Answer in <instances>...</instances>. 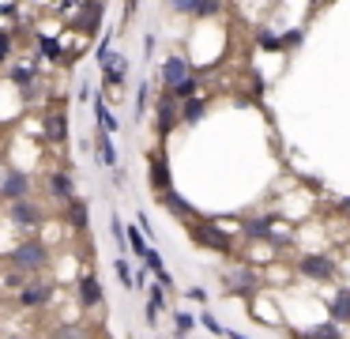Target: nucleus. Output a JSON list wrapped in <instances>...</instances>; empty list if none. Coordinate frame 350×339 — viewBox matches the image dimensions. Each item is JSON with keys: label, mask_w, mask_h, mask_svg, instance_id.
Listing matches in <instances>:
<instances>
[{"label": "nucleus", "mask_w": 350, "mask_h": 339, "mask_svg": "<svg viewBox=\"0 0 350 339\" xmlns=\"http://www.w3.org/2000/svg\"><path fill=\"white\" fill-rule=\"evenodd\" d=\"M79 301H83L87 309H98L102 301V283L94 279V271H87V275H79Z\"/></svg>", "instance_id": "obj_13"}, {"label": "nucleus", "mask_w": 350, "mask_h": 339, "mask_svg": "<svg viewBox=\"0 0 350 339\" xmlns=\"http://www.w3.org/2000/svg\"><path fill=\"white\" fill-rule=\"evenodd\" d=\"M94 64H98V72H102V90H106V95H121L124 79H129V57L109 49L106 57L94 60Z\"/></svg>", "instance_id": "obj_2"}, {"label": "nucleus", "mask_w": 350, "mask_h": 339, "mask_svg": "<svg viewBox=\"0 0 350 339\" xmlns=\"http://www.w3.org/2000/svg\"><path fill=\"white\" fill-rule=\"evenodd\" d=\"M256 45H260V49H282V42H279V38H275L267 27L256 30Z\"/></svg>", "instance_id": "obj_30"}, {"label": "nucleus", "mask_w": 350, "mask_h": 339, "mask_svg": "<svg viewBox=\"0 0 350 339\" xmlns=\"http://www.w3.org/2000/svg\"><path fill=\"white\" fill-rule=\"evenodd\" d=\"M113 49V30H106V34H102V42H98V49H94V60H102L106 57V53Z\"/></svg>", "instance_id": "obj_33"}, {"label": "nucleus", "mask_w": 350, "mask_h": 339, "mask_svg": "<svg viewBox=\"0 0 350 339\" xmlns=\"http://www.w3.org/2000/svg\"><path fill=\"white\" fill-rule=\"evenodd\" d=\"M260 286V275L252 268H230V271H222V290H230V294H252Z\"/></svg>", "instance_id": "obj_7"}, {"label": "nucleus", "mask_w": 350, "mask_h": 339, "mask_svg": "<svg viewBox=\"0 0 350 339\" xmlns=\"http://www.w3.org/2000/svg\"><path fill=\"white\" fill-rule=\"evenodd\" d=\"M139 8V0H124V19H132V12Z\"/></svg>", "instance_id": "obj_39"}, {"label": "nucleus", "mask_w": 350, "mask_h": 339, "mask_svg": "<svg viewBox=\"0 0 350 339\" xmlns=\"http://www.w3.org/2000/svg\"><path fill=\"white\" fill-rule=\"evenodd\" d=\"M147 177H151L154 192H166V188H174V177H170V162L162 151H154V155H147Z\"/></svg>", "instance_id": "obj_9"}, {"label": "nucleus", "mask_w": 350, "mask_h": 339, "mask_svg": "<svg viewBox=\"0 0 350 339\" xmlns=\"http://www.w3.org/2000/svg\"><path fill=\"white\" fill-rule=\"evenodd\" d=\"M124 241H129V249L139 256V260H144L147 249H151V245H147V234L139 230V226H124Z\"/></svg>", "instance_id": "obj_23"}, {"label": "nucleus", "mask_w": 350, "mask_h": 339, "mask_svg": "<svg viewBox=\"0 0 350 339\" xmlns=\"http://www.w3.org/2000/svg\"><path fill=\"white\" fill-rule=\"evenodd\" d=\"M154 125H159V136H170L177 125H181V102L174 95L162 90L159 102H154Z\"/></svg>", "instance_id": "obj_6"}, {"label": "nucleus", "mask_w": 350, "mask_h": 339, "mask_svg": "<svg viewBox=\"0 0 350 339\" xmlns=\"http://www.w3.org/2000/svg\"><path fill=\"white\" fill-rule=\"evenodd\" d=\"M87 4H91V0H49L46 8H49V12H53L61 23H72V19H76V15L83 12Z\"/></svg>", "instance_id": "obj_18"}, {"label": "nucleus", "mask_w": 350, "mask_h": 339, "mask_svg": "<svg viewBox=\"0 0 350 339\" xmlns=\"http://www.w3.org/2000/svg\"><path fill=\"white\" fill-rule=\"evenodd\" d=\"M192 72H196V64H192V60L185 57V53H170V57L159 64V83H162V90L170 95V90L181 87V83L189 79Z\"/></svg>", "instance_id": "obj_4"}, {"label": "nucleus", "mask_w": 350, "mask_h": 339, "mask_svg": "<svg viewBox=\"0 0 350 339\" xmlns=\"http://www.w3.org/2000/svg\"><path fill=\"white\" fill-rule=\"evenodd\" d=\"M204 113H207V98L204 95L185 98V102H181V125H200V121H204Z\"/></svg>", "instance_id": "obj_17"}, {"label": "nucleus", "mask_w": 350, "mask_h": 339, "mask_svg": "<svg viewBox=\"0 0 350 339\" xmlns=\"http://www.w3.org/2000/svg\"><path fill=\"white\" fill-rule=\"evenodd\" d=\"M31 196V177H27L23 170H8V177H4V185H0V200H27Z\"/></svg>", "instance_id": "obj_10"}, {"label": "nucleus", "mask_w": 350, "mask_h": 339, "mask_svg": "<svg viewBox=\"0 0 350 339\" xmlns=\"http://www.w3.org/2000/svg\"><path fill=\"white\" fill-rule=\"evenodd\" d=\"M46 132H49V140H53V143H64V140H68V113H49V117H46Z\"/></svg>", "instance_id": "obj_21"}, {"label": "nucleus", "mask_w": 350, "mask_h": 339, "mask_svg": "<svg viewBox=\"0 0 350 339\" xmlns=\"http://www.w3.org/2000/svg\"><path fill=\"white\" fill-rule=\"evenodd\" d=\"M166 309V286L162 283H154L151 290H147V324H154L159 321V313Z\"/></svg>", "instance_id": "obj_22"}, {"label": "nucleus", "mask_w": 350, "mask_h": 339, "mask_svg": "<svg viewBox=\"0 0 350 339\" xmlns=\"http://www.w3.org/2000/svg\"><path fill=\"white\" fill-rule=\"evenodd\" d=\"M200 324H204V328H207V331H211V336H226V328H222V324H219V321H215V316H211V313H204V316H200Z\"/></svg>", "instance_id": "obj_35"}, {"label": "nucleus", "mask_w": 350, "mask_h": 339, "mask_svg": "<svg viewBox=\"0 0 350 339\" xmlns=\"http://www.w3.org/2000/svg\"><path fill=\"white\" fill-rule=\"evenodd\" d=\"M113 271H117V279H121V286H129V290L136 286V275H132V264L124 260V256H117V260H113Z\"/></svg>", "instance_id": "obj_27"}, {"label": "nucleus", "mask_w": 350, "mask_h": 339, "mask_svg": "<svg viewBox=\"0 0 350 339\" xmlns=\"http://www.w3.org/2000/svg\"><path fill=\"white\" fill-rule=\"evenodd\" d=\"M347 331H342V324L335 321H324V324H312V328H297L294 339H342Z\"/></svg>", "instance_id": "obj_14"}, {"label": "nucleus", "mask_w": 350, "mask_h": 339, "mask_svg": "<svg viewBox=\"0 0 350 339\" xmlns=\"http://www.w3.org/2000/svg\"><path fill=\"white\" fill-rule=\"evenodd\" d=\"M200 87H204V83H200V72H192V75H189V79H185V83H181V87H174V90H170V95H174V98H177V102H185V98H192V95H200Z\"/></svg>", "instance_id": "obj_26"}, {"label": "nucleus", "mask_w": 350, "mask_h": 339, "mask_svg": "<svg viewBox=\"0 0 350 339\" xmlns=\"http://www.w3.org/2000/svg\"><path fill=\"white\" fill-rule=\"evenodd\" d=\"M159 200H162V208H170V215H177V218H192V203L185 200V196H177L174 188L159 192Z\"/></svg>", "instance_id": "obj_20"}, {"label": "nucleus", "mask_w": 350, "mask_h": 339, "mask_svg": "<svg viewBox=\"0 0 350 339\" xmlns=\"http://www.w3.org/2000/svg\"><path fill=\"white\" fill-rule=\"evenodd\" d=\"M297 271H301L309 283H332L339 268H335V260L327 253H309V256H301V260H297Z\"/></svg>", "instance_id": "obj_5"}, {"label": "nucleus", "mask_w": 350, "mask_h": 339, "mask_svg": "<svg viewBox=\"0 0 350 339\" xmlns=\"http://www.w3.org/2000/svg\"><path fill=\"white\" fill-rule=\"evenodd\" d=\"M94 155H98V162H102V166L117 170V147H113V136L102 132V128H94Z\"/></svg>", "instance_id": "obj_15"}, {"label": "nucleus", "mask_w": 350, "mask_h": 339, "mask_svg": "<svg viewBox=\"0 0 350 339\" xmlns=\"http://www.w3.org/2000/svg\"><path fill=\"white\" fill-rule=\"evenodd\" d=\"M327 321L350 324V290H339L332 301H327Z\"/></svg>", "instance_id": "obj_19"}, {"label": "nucleus", "mask_w": 350, "mask_h": 339, "mask_svg": "<svg viewBox=\"0 0 350 339\" xmlns=\"http://www.w3.org/2000/svg\"><path fill=\"white\" fill-rule=\"evenodd\" d=\"M64 215H68V223L76 226V230H87V203L79 200V196L64 203Z\"/></svg>", "instance_id": "obj_24"}, {"label": "nucleus", "mask_w": 350, "mask_h": 339, "mask_svg": "<svg viewBox=\"0 0 350 339\" xmlns=\"http://www.w3.org/2000/svg\"><path fill=\"white\" fill-rule=\"evenodd\" d=\"M174 324H177V336L185 339L192 328H196V316H192V313H177V316H174Z\"/></svg>", "instance_id": "obj_31"}, {"label": "nucleus", "mask_w": 350, "mask_h": 339, "mask_svg": "<svg viewBox=\"0 0 350 339\" xmlns=\"http://www.w3.org/2000/svg\"><path fill=\"white\" fill-rule=\"evenodd\" d=\"M200 4H204V0H170V12H177V15H189V19H196V15H200Z\"/></svg>", "instance_id": "obj_28"}, {"label": "nucleus", "mask_w": 350, "mask_h": 339, "mask_svg": "<svg viewBox=\"0 0 350 339\" xmlns=\"http://www.w3.org/2000/svg\"><path fill=\"white\" fill-rule=\"evenodd\" d=\"M154 45H159V38H154V34H147V38H144V53H147V57L154 53Z\"/></svg>", "instance_id": "obj_38"}, {"label": "nucleus", "mask_w": 350, "mask_h": 339, "mask_svg": "<svg viewBox=\"0 0 350 339\" xmlns=\"http://www.w3.org/2000/svg\"><path fill=\"white\" fill-rule=\"evenodd\" d=\"M279 42H282V49H297V45L305 42V34H301V30H290V34H282Z\"/></svg>", "instance_id": "obj_32"}, {"label": "nucleus", "mask_w": 350, "mask_h": 339, "mask_svg": "<svg viewBox=\"0 0 350 339\" xmlns=\"http://www.w3.org/2000/svg\"><path fill=\"white\" fill-rule=\"evenodd\" d=\"M49 192H53V196H57V200H61V203L76 200V185H72V173H64V170L49 173Z\"/></svg>", "instance_id": "obj_16"}, {"label": "nucleus", "mask_w": 350, "mask_h": 339, "mask_svg": "<svg viewBox=\"0 0 350 339\" xmlns=\"http://www.w3.org/2000/svg\"><path fill=\"white\" fill-rule=\"evenodd\" d=\"M189 234H192V241L204 245V249H215V253H222V256L234 253V238L222 230L219 218H215V223H189Z\"/></svg>", "instance_id": "obj_3"}, {"label": "nucleus", "mask_w": 350, "mask_h": 339, "mask_svg": "<svg viewBox=\"0 0 350 339\" xmlns=\"http://www.w3.org/2000/svg\"><path fill=\"white\" fill-rule=\"evenodd\" d=\"M12 268H16V271H23V275H34V271H46V268H49V249L42 245L38 238L19 241V245L12 249Z\"/></svg>", "instance_id": "obj_1"}, {"label": "nucleus", "mask_w": 350, "mask_h": 339, "mask_svg": "<svg viewBox=\"0 0 350 339\" xmlns=\"http://www.w3.org/2000/svg\"><path fill=\"white\" fill-rule=\"evenodd\" d=\"M94 117H98V125L94 128H102V132H109V136H117L121 132V121H117V113L109 110V102H106V95H94Z\"/></svg>", "instance_id": "obj_11"}, {"label": "nucleus", "mask_w": 350, "mask_h": 339, "mask_svg": "<svg viewBox=\"0 0 350 339\" xmlns=\"http://www.w3.org/2000/svg\"><path fill=\"white\" fill-rule=\"evenodd\" d=\"M53 339H91V331L72 328V324H61V328H53Z\"/></svg>", "instance_id": "obj_29"}, {"label": "nucleus", "mask_w": 350, "mask_h": 339, "mask_svg": "<svg viewBox=\"0 0 350 339\" xmlns=\"http://www.w3.org/2000/svg\"><path fill=\"white\" fill-rule=\"evenodd\" d=\"M8 218H12L16 226H23V230H38L46 215H42V208H38V203H31V200H12Z\"/></svg>", "instance_id": "obj_8"}, {"label": "nucleus", "mask_w": 350, "mask_h": 339, "mask_svg": "<svg viewBox=\"0 0 350 339\" xmlns=\"http://www.w3.org/2000/svg\"><path fill=\"white\" fill-rule=\"evenodd\" d=\"M147 95H151V83H139V90H136V113L144 117V110H147Z\"/></svg>", "instance_id": "obj_34"}, {"label": "nucleus", "mask_w": 350, "mask_h": 339, "mask_svg": "<svg viewBox=\"0 0 350 339\" xmlns=\"http://www.w3.org/2000/svg\"><path fill=\"white\" fill-rule=\"evenodd\" d=\"M76 98H79V102H94V87H91V83H79Z\"/></svg>", "instance_id": "obj_36"}, {"label": "nucleus", "mask_w": 350, "mask_h": 339, "mask_svg": "<svg viewBox=\"0 0 350 339\" xmlns=\"http://www.w3.org/2000/svg\"><path fill=\"white\" fill-rule=\"evenodd\" d=\"M16 60V30L0 27V68H8Z\"/></svg>", "instance_id": "obj_25"}, {"label": "nucleus", "mask_w": 350, "mask_h": 339, "mask_svg": "<svg viewBox=\"0 0 350 339\" xmlns=\"http://www.w3.org/2000/svg\"><path fill=\"white\" fill-rule=\"evenodd\" d=\"M226 339H245V336H241V331H230V328H226Z\"/></svg>", "instance_id": "obj_40"}, {"label": "nucleus", "mask_w": 350, "mask_h": 339, "mask_svg": "<svg viewBox=\"0 0 350 339\" xmlns=\"http://www.w3.org/2000/svg\"><path fill=\"white\" fill-rule=\"evenodd\" d=\"M189 298L192 301H207V290H204V286H189Z\"/></svg>", "instance_id": "obj_37"}, {"label": "nucleus", "mask_w": 350, "mask_h": 339, "mask_svg": "<svg viewBox=\"0 0 350 339\" xmlns=\"http://www.w3.org/2000/svg\"><path fill=\"white\" fill-rule=\"evenodd\" d=\"M49 298H53V286H49V283H27L23 290H19V305H27V309L46 305Z\"/></svg>", "instance_id": "obj_12"}]
</instances>
